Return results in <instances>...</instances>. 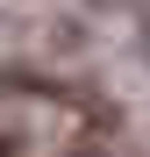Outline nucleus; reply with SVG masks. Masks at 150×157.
I'll list each match as a JSON object with an SVG mask.
<instances>
[{
	"mask_svg": "<svg viewBox=\"0 0 150 157\" xmlns=\"http://www.w3.org/2000/svg\"><path fill=\"white\" fill-rule=\"evenodd\" d=\"M14 150H21V143H14V128H0V157H14Z\"/></svg>",
	"mask_w": 150,
	"mask_h": 157,
	"instance_id": "1",
	"label": "nucleus"
},
{
	"mask_svg": "<svg viewBox=\"0 0 150 157\" xmlns=\"http://www.w3.org/2000/svg\"><path fill=\"white\" fill-rule=\"evenodd\" d=\"M79 157H100V150H79Z\"/></svg>",
	"mask_w": 150,
	"mask_h": 157,
	"instance_id": "2",
	"label": "nucleus"
}]
</instances>
